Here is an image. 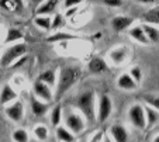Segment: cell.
I'll use <instances>...</instances> for the list:
<instances>
[{
    "instance_id": "22",
    "label": "cell",
    "mask_w": 159,
    "mask_h": 142,
    "mask_svg": "<svg viewBox=\"0 0 159 142\" xmlns=\"http://www.w3.org/2000/svg\"><path fill=\"white\" fill-rule=\"evenodd\" d=\"M57 138L61 142H75V135L70 132L69 130L63 125H58L57 127Z\"/></svg>"
},
{
    "instance_id": "29",
    "label": "cell",
    "mask_w": 159,
    "mask_h": 142,
    "mask_svg": "<svg viewBox=\"0 0 159 142\" xmlns=\"http://www.w3.org/2000/svg\"><path fill=\"white\" fill-rule=\"evenodd\" d=\"M129 76H131L132 79H134L135 82L138 83H141V80H142V70H141V68L139 66H132L131 69H129Z\"/></svg>"
},
{
    "instance_id": "6",
    "label": "cell",
    "mask_w": 159,
    "mask_h": 142,
    "mask_svg": "<svg viewBox=\"0 0 159 142\" xmlns=\"http://www.w3.org/2000/svg\"><path fill=\"white\" fill-rule=\"evenodd\" d=\"M113 101H111L110 96L107 94H102L99 97V101H97V107H96V120L99 121L100 124L106 122V121L110 118V115L113 114Z\"/></svg>"
},
{
    "instance_id": "18",
    "label": "cell",
    "mask_w": 159,
    "mask_h": 142,
    "mask_svg": "<svg viewBox=\"0 0 159 142\" xmlns=\"http://www.w3.org/2000/svg\"><path fill=\"white\" fill-rule=\"evenodd\" d=\"M144 110H145V120H147V130H149V128L155 127L159 122V111L155 110L153 107L148 106V104L144 106Z\"/></svg>"
},
{
    "instance_id": "25",
    "label": "cell",
    "mask_w": 159,
    "mask_h": 142,
    "mask_svg": "<svg viewBox=\"0 0 159 142\" xmlns=\"http://www.w3.org/2000/svg\"><path fill=\"white\" fill-rule=\"evenodd\" d=\"M34 136H35L38 141H41V142L47 141L48 136H49L48 127H45V125H42V124L35 125V127H34Z\"/></svg>"
},
{
    "instance_id": "9",
    "label": "cell",
    "mask_w": 159,
    "mask_h": 142,
    "mask_svg": "<svg viewBox=\"0 0 159 142\" xmlns=\"http://www.w3.org/2000/svg\"><path fill=\"white\" fill-rule=\"evenodd\" d=\"M108 136L111 138L113 142H128V130L124 127L123 124H111L108 128Z\"/></svg>"
},
{
    "instance_id": "38",
    "label": "cell",
    "mask_w": 159,
    "mask_h": 142,
    "mask_svg": "<svg viewBox=\"0 0 159 142\" xmlns=\"http://www.w3.org/2000/svg\"><path fill=\"white\" fill-rule=\"evenodd\" d=\"M13 3L16 4L17 11H18V10H21V9H24V2H23V0H13Z\"/></svg>"
},
{
    "instance_id": "24",
    "label": "cell",
    "mask_w": 159,
    "mask_h": 142,
    "mask_svg": "<svg viewBox=\"0 0 159 142\" xmlns=\"http://www.w3.org/2000/svg\"><path fill=\"white\" fill-rule=\"evenodd\" d=\"M23 39V33L17 28H9L6 34V38H4V44H10V42H16V41H20Z\"/></svg>"
},
{
    "instance_id": "27",
    "label": "cell",
    "mask_w": 159,
    "mask_h": 142,
    "mask_svg": "<svg viewBox=\"0 0 159 142\" xmlns=\"http://www.w3.org/2000/svg\"><path fill=\"white\" fill-rule=\"evenodd\" d=\"M51 122L55 128L58 125H61V122H62V109H61V106L54 107V110L51 113Z\"/></svg>"
},
{
    "instance_id": "28",
    "label": "cell",
    "mask_w": 159,
    "mask_h": 142,
    "mask_svg": "<svg viewBox=\"0 0 159 142\" xmlns=\"http://www.w3.org/2000/svg\"><path fill=\"white\" fill-rule=\"evenodd\" d=\"M28 132L23 128H18L13 132V141L14 142H28Z\"/></svg>"
},
{
    "instance_id": "4",
    "label": "cell",
    "mask_w": 159,
    "mask_h": 142,
    "mask_svg": "<svg viewBox=\"0 0 159 142\" xmlns=\"http://www.w3.org/2000/svg\"><path fill=\"white\" fill-rule=\"evenodd\" d=\"M128 120L131 125L137 130H147V120H145L144 106L139 103L131 104L128 109Z\"/></svg>"
},
{
    "instance_id": "40",
    "label": "cell",
    "mask_w": 159,
    "mask_h": 142,
    "mask_svg": "<svg viewBox=\"0 0 159 142\" xmlns=\"http://www.w3.org/2000/svg\"><path fill=\"white\" fill-rule=\"evenodd\" d=\"M31 2H33V4H34V6H37V7H38V6H41V4L44 3L45 0H31Z\"/></svg>"
},
{
    "instance_id": "1",
    "label": "cell",
    "mask_w": 159,
    "mask_h": 142,
    "mask_svg": "<svg viewBox=\"0 0 159 142\" xmlns=\"http://www.w3.org/2000/svg\"><path fill=\"white\" fill-rule=\"evenodd\" d=\"M82 78H83V70H82V68L73 66V65H68V66L61 68L59 76H58L55 99L59 100L61 97L65 93H68V90H70Z\"/></svg>"
},
{
    "instance_id": "16",
    "label": "cell",
    "mask_w": 159,
    "mask_h": 142,
    "mask_svg": "<svg viewBox=\"0 0 159 142\" xmlns=\"http://www.w3.org/2000/svg\"><path fill=\"white\" fill-rule=\"evenodd\" d=\"M87 69L92 75H99V73H103L107 70V64H106V60L103 58H93V59L89 60Z\"/></svg>"
},
{
    "instance_id": "10",
    "label": "cell",
    "mask_w": 159,
    "mask_h": 142,
    "mask_svg": "<svg viewBox=\"0 0 159 142\" xmlns=\"http://www.w3.org/2000/svg\"><path fill=\"white\" fill-rule=\"evenodd\" d=\"M134 24V18L128 16H116L111 20V27L116 33H123L124 30H129Z\"/></svg>"
},
{
    "instance_id": "12",
    "label": "cell",
    "mask_w": 159,
    "mask_h": 142,
    "mask_svg": "<svg viewBox=\"0 0 159 142\" xmlns=\"http://www.w3.org/2000/svg\"><path fill=\"white\" fill-rule=\"evenodd\" d=\"M116 83H117V87L124 91H132V90H137V89H138V83L129 76L128 72L121 73L117 78V82Z\"/></svg>"
},
{
    "instance_id": "20",
    "label": "cell",
    "mask_w": 159,
    "mask_h": 142,
    "mask_svg": "<svg viewBox=\"0 0 159 142\" xmlns=\"http://www.w3.org/2000/svg\"><path fill=\"white\" fill-rule=\"evenodd\" d=\"M142 20H144L147 24L159 27V6L147 10V11L144 13V16H142Z\"/></svg>"
},
{
    "instance_id": "5",
    "label": "cell",
    "mask_w": 159,
    "mask_h": 142,
    "mask_svg": "<svg viewBox=\"0 0 159 142\" xmlns=\"http://www.w3.org/2000/svg\"><path fill=\"white\" fill-rule=\"evenodd\" d=\"M65 127L73 134H82L86 128V121H84V117L80 114V113L76 111H68L65 115Z\"/></svg>"
},
{
    "instance_id": "3",
    "label": "cell",
    "mask_w": 159,
    "mask_h": 142,
    "mask_svg": "<svg viewBox=\"0 0 159 142\" xmlns=\"http://www.w3.org/2000/svg\"><path fill=\"white\" fill-rule=\"evenodd\" d=\"M25 52H27V45L24 42H18V44L11 45L0 56V66H3V68L10 66L11 64H14L18 58L24 56Z\"/></svg>"
},
{
    "instance_id": "35",
    "label": "cell",
    "mask_w": 159,
    "mask_h": 142,
    "mask_svg": "<svg viewBox=\"0 0 159 142\" xmlns=\"http://www.w3.org/2000/svg\"><path fill=\"white\" fill-rule=\"evenodd\" d=\"M83 0H63V7L65 9H70V7H79V4Z\"/></svg>"
},
{
    "instance_id": "31",
    "label": "cell",
    "mask_w": 159,
    "mask_h": 142,
    "mask_svg": "<svg viewBox=\"0 0 159 142\" xmlns=\"http://www.w3.org/2000/svg\"><path fill=\"white\" fill-rule=\"evenodd\" d=\"M63 25V16L57 13L52 18V23H51V30H59L61 27Z\"/></svg>"
},
{
    "instance_id": "19",
    "label": "cell",
    "mask_w": 159,
    "mask_h": 142,
    "mask_svg": "<svg viewBox=\"0 0 159 142\" xmlns=\"http://www.w3.org/2000/svg\"><path fill=\"white\" fill-rule=\"evenodd\" d=\"M142 30H144L145 35H147L148 41L151 44H159V27L156 25H151V24H142L141 25Z\"/></svg>"
},
{
    "instance_id": "7",
    "label": "cell",
    "mask_w": 159,
    "mask_h": 142,
    "mask_svg": "<svg viewBox=\"0 0 159 142\" xmlns=\"http://www.w3.org/2000/svg\"><path fill=\"white\" fill-rule=\"evenodd\" d=\"M107 58L114 66H121L123 64H125L127 59L129 58V48L125 45L116 47V48L108 51Z\"/></svg>"
},
{
    "instance_id": "34",
    "label": "cell",
    "mask_w": 159,
    "mask_h": 142,
    "mask_svg": "<svg viewBox=\"0 0 159 142\" xmlns=\"http://www.w3.org/2000/svg\"><path fill=\"white\" fill-rule=\"evenodd\" d=\"M102 3L108 7H121L124 4V0H102Z\"/></svg>"
},
{
    "instance_id": "14",
    "label": "cell",
    "mask_w": 159,
    "mask_h": 142,
    "mask_svg": "<svg viewBox=\"0 0 159 142\" xmlns=\"http://www.w3.org/2000/svg\"><path fill=\"white\" fill-rule=\"evenodd\" d=\"M128 35L131 39H134L135 42L141 44V45H149V41H148L147 35H145L144 30H142L141 25H132L128 30Z\"/></svg>"
},
{
    "instance_id": "21",
    "label": "cell",
    "mask_w": 159,
    "mask_h": 142,
    "mask_svg": "<svg viewBox=\"0 0 159 142\" xmlns=\"http://www.w3.org/2000/svg\"><path fill=\"white\" fill-rule=\"evenodd\" d=\"M79 38L78 35H73L69 33H63V31H55L52 35H49L47 38L48 42H62V41H70V39H76Z\"/></svg>"
},
{
    "instance_id": "36",
    "label": "cell",
    "mask_w": 159,
    "mask_h": 142,
    "mask_svg": "<svg viewBox=\"0 0 159 142\" xmlns=\"http://www.w3.org/2000/svg\"><path fill=\"white\" fill-rule=\"evenodd\" d=\"M25 60H27V56L24 55V56L18 58V59L14 62V65H11V66H13V68H20L21 65H24V64H25Z\"/></svg>"
},
{
    "instance_id": "15",
    "label": "cell",
    "mask_w": 159,
    "mask_h": 142,
    "mask_svg": "<svg viewBox=\"0 0 159 142\" xmlns=\"http://www.w3.org/2000/svg\"><path fill=\"white\" fill-rule=\"evenodd\" d=\"M16 100H17V91L10 85H4L2 87V91H0V104L6 106V104L13 103Z\"/></svg>"
},
{
    "instance_id": "33",
    "label": "cell",
    "mask_w": 159,
    "mask_h": 142,
    "mask_svg": "<svg viewBox=\"0 0 159 142\" xmlns=\"http://www.w3.org/2000/svg\"><path fill=\"white\" fill-rule=\"evenodd\" d=\"M0 7L4 9L6 11H17L16 4L13 3V0H0Z\"/></svg>"
},
{
    "instance_id": "26",
    "label": "cell",
    "mask_w": 159,
    "mask_h": 142,
    "mask_svg": "<svg viewBox=\"0 0 159 142\" xmlns=\"http://www.w3.org/2000/svg\"><path fill=\"white\" fill-rule=\"evenodd\" d=\"M34 23H35V24L38 25L41 30L48 31V30H51L52 18H49L48 16H37V17L34 18Z\"/></svg>"
},
{
    "instance_id": "11",
    "label": "cell",
    "mask_w": 159,
    "mask_h": 142,
    "mask_svg": "<svg viewBox=\"0 0 159 142\" xmlns=\"http://www.w3.org/2000/svg\"><path fill=\"white\" fill-rule=\"evenodd\" d=\"M6 115L14 122H20L24 117V104L16 100L13 104L6 107Z\"/></svg>"
},
{
    "instance_id": "30",
    "label": "cell",
    "mask_w": 159,
    "mask_h": 142,
    "mask_svg": "<svg viewBox=\"0 0 159 142\" xmlns=\"http://www.w3.org/2000/svg\"><path fill=\"white\" fill-rule=\"evenodd\" d=\"M144 101L148 104V106L153 107L155 110L159 111V94L158 96H151V94H148V96L144 97Z\"/></svg>"
},
{
    "instance_id": "2",
    "label": "cell",
    "mask_w": 159,
    "mask_h": 142,
    "mask_svg": "<svg viewBox=\"0 0 159 142\" xmlns=\"http://www.w3.org/2000/svg\"><path fill=\"white\" fill-rule=\"evenodd\" d=\"M75 106L86 120H96V94L93 90H86L79 94L75 100Z\"/></svg>"
},
{
    "instance_id": "41",
    "label": "cell",
    "mask_w": 159,
    "mask_h": 142,
    "mask_svg": "<svg viewBox=\"0 0 159 142\" xmlns=\"http://www.w3.org/2000/svg\"><path fill=\"white\" fill-rule=\"evenodd\" d=\"M103 142H113V141H111V138L108 135H106V138H104V141H103Z\"/></svg>"
},
{
    "instance_id": "42",
    "label": "cell",
    "mask_w": 159,
    "mask_h": 142,
    "mask_svg": "<svg viewBox=\"0 0 159 142\" xmlns=\"http://www.w3.org/2000/svg\"><path fill=\"white\" fill-rule=\"evenodd\" d=\"M152 142H159V134L155 136V138H153V141H152Z\"/></svg>"
},
{
    "instance_id": "13",
    "label": "cell",
    "mask_w": 159,
    "mask_h": 142,
    "mask_svg": "<svg viewBox=\"0 0 159 142\" xmlns=\"http://www.w3.org/2000/svg\"><path fill=\"white\" fill-rule=\"evenodd\" d=\"M30 109H31V113L35 117H44L49 110V104L45 103V101H41L39 99L33 96L30 99Z\"/></svg>"
},
{
    "instance_id": "17",
    "label": "cell",
    "mask_w": 159,
    "mask_h": 142,
    "mask_svg": "<svg viewBox=\"0 0 159 142\" xmlns=\"http://www.w3.org/2000/svg\"><path fill=\"white\" fill-rule=\"evenodd\" d=\"M58 4H59V0H45L41 6H38L35 9V14L37 16H48L55 13Z\"/></svg>"
},
{
    "instance_id": "32",
    "label": "cell",
    "mask_w": 159,
    "mask_h": 142,
    "mask_svg": "<svg viewBox=\"0 0 159 142\" xmlns=\"http://www.w3.org/2000/svg\"><path fill=\"white\" fill-rule=\"evenodd\" d=\"M104 138H106L104 131L97 130V131H94L93 132V135H90V138H89V141L87 142H103L104 141Z\"/></svg>"
},
{
    "instance_id": "39",
    "label": "cell",
    "mask_w": 159,
    "mask_h": 142,
    "mask_svg": "<svg viewBox=\"0 0 159 142\" xmlns=\"http://www.w3.org/2000/svg\"><path fill=\"white\" fill-rule=\"evenodd\" d=\"M138 3H142V4H152L155 3V0H137Z\"/></svg>"
},
{
    "instance_id": "23",
    "label": "cell",
    "mask_w": 159,
    "mask_h": 142,
    "mask_svg": "<svg viewBox=\"0 0 159 142\" xmlns=\"http://www.w3.org/2000/svg\"><path fill=\"white\" fill-rule=\"evenodd\" d=\"M38 80H41L45 85H48L49 87L55 86V83H57V73H55L54 70H45V72H42L41 75L38 76Z\"/></svg>"
},
{
    "instance_id": "8",
    "label": "cell",
    "mask_w": 159,
    "mask_h": 142,
    "mask_svg": "<svg viewBox=\"0 0 159 142\" xmlns=\"http://www.w3.org/2000/svg\"><path fill=\"white\" fill-rule=\"evenodd\" d=\"M33 90H34V93H35V96L38 97L41 101L49 103V101H52V100H54V94H52L51 87H49L48 85L42 83L41 80H38V79H37L35 82H34Z\"/></svg>"
},
{
    "instance_id": "37",
    "label": "cell",
    "mask_w": 159,
    "mask_h": 142,
    "mask_svg": "<svg viewBox=\"0 0 159 142\" xmlns=\"http://www.w3.org/2000/svg\"><path fill=\"white\" fill-rule=\"evenodd\" d=\"M78 10H79V7H70V9H66L65 16L66 17H73V16L78 13Z\"/></svg>"
}]
</instances>
